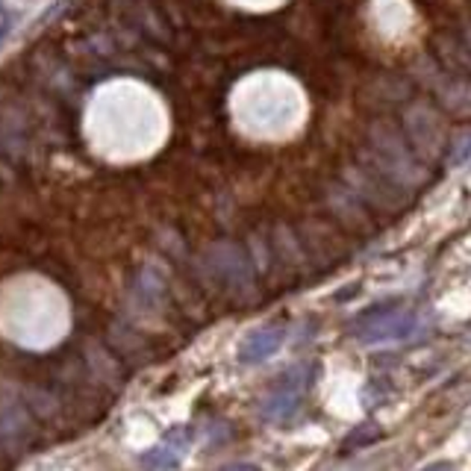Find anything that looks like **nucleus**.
Listing matches in <instances>:
<instances>
[{
	"label": "nucleus",
	"instance_id": "obj_6",
	"mask_svg": "<svg viewBox=\"0 0 471 471\" xmlns=\"http://www.w3.org/2000/svg\"><path fill=\"white\" fill-rule=\"evenodd\" d=\"M309 380H313V371L309 366H295L286 375H280L277 383L271 386V392L263 398V416L268 421H286L292 418L304 404V395L309 389Z\"/></svg>",
	"mask_w": 471,
	"mask_h": 471
},
{
	"label": "nucleus",
	"instance_id": "obj_8",
	"mask_svg": "<svg viewBox=\"0 0 471 471\" xmlns=\"http://www.w3.org/2000/svg\"><path fill=\"white\" fill-rule=\"evenodd\" d=\"M189 445H192V430L175 427L171 433H165L163 442H156L151 451H145L139 463L145 471H175L183 463Z\"/></svg>",
	"mask_w": 471,
	"mask_h": 471
},
{
	"label": "nucleus",
	"instance_id": "obj_3",
	"mask_svg": "<svg viewBox=\"0 0 471 471\" xmlns=\"http://www.w3.org/2000/svg\"><path fill=\"white\" fill-rule=\"evenodd\" d=\"M404 133L410 139L413 151L425 159V163H436L448 151V135H445V121L430 104L418 101L413 106H406L404 113Z\"/></svg>",
	"mask_w": 471,
	"mask_h": 471
},
{
	"label": "nucleus",
	"instance_id": "obj_4",
	"mask_svg": "<svg viewBox=\"0 0 471 471\" xmlns=\"http://www.w3.org/2000/svg\"><path fill=\"white\" fill-rule=\"evenodd\" d=\"M418 327V318L410 313V309L401 306H375L368 309L363 318L354 321V336L363 345H380V342H398L413 336Z\"/></svg>",
	"mask_w": 471,
	"mask_h": 471
},
{
	"label": "nucleus",
	"instance_id": "obj_15",
	"mask_svg": "<svg viewBox=\"0 0 471 471\" xmlns=\"http://www.w3.org/2000/svg\"><path fill=\"white\" fill-rule=\"evenodd\" d=\"M6 33H9V18H6V15H0V42L6 39Z\"/></svg>",
	"mask_w": 471,
	"mask_h": 471
},
{
	"label": "nucleus",
	"instance_id": "obj_13",
	"mask_svg": "<svg viewBox=\"0 0 471 471\" xmlns=\"http://www.w3.org/2000/svg\"><path fill=\"white\" fill-rule=\"evenodd\" d=\"M221 471H259V468L251 466V463H233V466H225Z\"/></svg>",
	"mask_w": 471,
	"mask_h": 471
},
{
	"label": "nucleus",
	"instance_id": "obj_11",
	"mask_svg": "<svg viewBox=\"0 0 471 471\" xmlns=\"http://www.w3.org/2000/svg\"><path fill=\"white\" fill-rule=\"evenodd\" d=\"M301 245L309 259H316L318 266H330L339 259V239H336V230H330L318 221H306V227L301 230Z\"/></svg>",
	"mask_w": 471,
	"mask_h": 471
},
{
	"label": "nucleus",
	"instance_id": "obj_1",
	"mask_svg": "<svg viewBox=\"0 0 471 471\" xmlns=\"http://www.w3.org/2000/svg\"><path fill=\"white\" fill-rule=\"evenodd\" d=\"M368 151H363V159H368L371 165L380 168L389 180H395L401 189H421L427 183L430 171L427 163L421 159L406 133H401L392 121H375L368 127Z\"/></svg>",
	"mask_w": 471,
	"mask_h": 471
},
{
	"label": "nucleus",
	"instance_id": "obj_9",
	"mask_svg": "<svg viewBox=\"0 0 471 471\" xmlns=\"http://www.w3.org/2000/svg\"><path fill=\"white\" fill-rule=\"evenodd\" d=\"M433 95L439 97V104L451 113L471 115V83L466 80V74L460 71H439L436 77L430 80Z\"/></svg>",
	"mask_w": 471,
	"mask_h": 471
},
{
	"label": "nucleus",
	"instance_id": "obj_2",
	"mask_svg": "<svg viewBox=\"0 0 471 471\" xmlns=\"http://www.w3.org/2000/svg\"><path fill=\"white\" fill-rule=\"evenodd\" d=\"M342 183H348L351 189L363 197V204L377 213H404L410 206V192L401 189L398 183L389 180L380 168H375L368 159H359L356 165H348L342 175Z\"/></svg>",
	"mask_w": 471,
	"mask_h": 471
},
{
	"label": "nucleus",
	"instance_id": "obj_14",
	"mask_svg": "<svg viewBox=\"0 0 471 471\" xmlns=\"http://www.w3.org/2000/svg\"><path fill=\"white\" fill-rule=\"evenodd\" d=\"M421 471H456V468H454V463H430V466H425Z\"/></svg>",
	"mask_w": 471,
	"mask_h": 471
},
{
	"label": "nucleus",
	"instance_id": "obj_10",
	"mask_svg": "<svg viewBox=\"0 0 471 471\" xmlns=\"http://www.w3.org/2000/svg\"><path fill=\"white\" fill-rule=\"evenodd\" d=\"M283 342H286V327H280V325L259 327V330H254L251 336L242 342L239 359H242L245 366L266 363L268 356H275L283 348Z\"/></svg>",
	"mask_w": 471,
	"mask_h": 471
},
{
	"label": "nucleus",
	"instance_id": "obj_12",
	"mask_svg": "<svg viewBox=\"0 0 471 471\" xmlns=\"http://www.w3.org/2000/svg\"><path fill=\"white\" fill-rule=\"evenodd\" d=\"M445 159H448V165H463L471 159V130L454 135L448 142V151H445Z\"/></svg>",
	"mask_w": 471,
	"mask_h": 471
},
{
	"label": "nucleus",
	"instance_id": "obj_7",
	"mask_svg": "<svg viewBox=\"0 0 471 471\" xmlns=\"http://www.w3.org/2000/svg\"><path fill=\"white\" fill-rule=\"evenodd\" d=\"M327 206L330 213L336 215V221L348 230L368 233L371 230V218H368V206L363 204L348 183H330L327 185Z\"/></svg>",
	"mask_w": 471,
	"mask_h": 471
},
{
	"label": "nucleus",
	"instance_id": "obj_5",
	"mask_svg": "<svg viewBox=\"0 0 471 471\" xmlns=\"http://www.w3.org/2000/svg\"><path fill=\"white\" fill-rule=\"evenodd\" d=\"M209 268L218 277V283L225 289H230L239 297H251L256 292L254 283V266L247 254L242 251V245L236 242H221L209 251Z\"/></svg>",
	"mask_w": 471,
	"mask_h": 471
}]
</instances>
